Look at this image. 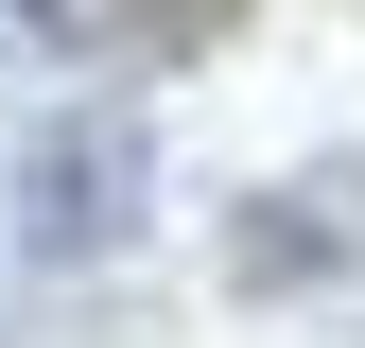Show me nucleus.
<instances>
[{"label":"nucleus","instance_id":"nucleus-3","mask_svg":"<svg viewBox=\"0 0 365 348\" xmlns=\"http://www.w3.org/2000/svg\"><path fill=\"white\" fill-rule=\"evenodd\" d=\"M0 35H35V53H87V35H122V0H0Z\"/></svg>","mask_w":365,"mask_h":348},{"label":"nucleus","instance_id":"nucleus-1","mask_svg":"<svg viewBox=\"0 0 365 348\" xmlns=\"http://www.w3.org/2000/svg\"><path fill=\"white\" fill-rule=\"evenodd\" d=\"M140 209H157V140L122 105H87V122H53V140L18 157V244L53 261V279H70V261H122Z\"/></svg>","mask_w":365,"mask_h":348},{"label":"nucleus","instance_id":"nucleus-2","mask_svg":"<svg viewBox=\"0 0 365 348\" xmlns=\"http://www.w3.org/2000/svg\"><path fill=\"white\" fill-rule=\"evenodd\" d=\"M226 279L244 296H313V279H365V174H296V192H244L226 209Z\"/></svg>","mask_w":365,"mask_h":348}]
</instances>
